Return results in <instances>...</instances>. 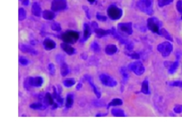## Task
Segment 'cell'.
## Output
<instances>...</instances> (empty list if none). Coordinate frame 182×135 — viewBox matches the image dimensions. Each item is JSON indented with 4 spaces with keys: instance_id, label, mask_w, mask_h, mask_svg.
<instances>
[{
    "instance_id": "6da1fadb",
    "label": "cell",
    "mask_w": 182,
    "mask_h": 135,
    "mask_svg": "<svg viewBox=\"0 0 182 135\" xmlns=\"http://www.w3.org/2000/svg\"><path fill=\"white\" fill-rule=\"evenodd\" d=\"M158 50L164 57H168L173 50V46L170 42H163L158 46Z\"/></svg>"
},
{
    "instance_id": "7a4b0ae2",
    "label": "cell",
    "mask_w": 182,
    "mask_h": 135,
    "mask_svg": "<svg viewBox=\"0 0 182 135\" xmlns=\"http://www.w3.org/2000/svg\"><path fill=\"white\" fill-rule=\"evenodd\" d=\"M152 3H153V0H139L138 6L140 8V10H142L144 13L151 15L153 13Z\"/></svg>"
},
{
    "instance_id": "3957f363",
    "label": "cell",
    "mask_w": 182,
    "mask_h": 135,
    "mask_svg": "<svg viewBox=\"0 0 182 135\" xmlns=\"http://www.w3.org/2000/svg\"><path fill=\"white\" fill-rule=\"evenodd\" d=\"M79 33L75 32V31H68L62 36L64 42L68 43V44H75L79 40Z\"/></svg>"
},
{
    "instance_id": "277c9868",
    "label": "cell",
    "mask_w": 182,
    "mask_h": 135,
    "mask_svg": "<svg viewBox=\"0 0 182 135\" xmlns=\"http://www.w3.org/2000/svg\"><path fill=\"white\" fill-rule=\"evenodd\" d=\"M108 14H109V17L113 20L119 19L121 17H122V11H121L118 7H114V6H111L109 7Z\"/></svg>"
},
{
    "instance_id": "5b68a950",
    "label": "cell",
    "mask_w": 182,
    "mask_h": 135,
    "mask_svg": "<svg viewBox=\"0 0 182 135\" xmlns=\"http://www.w3.org/2000/svg\"><path fill=\"white\" fill-rule=\"evenodd\" d=\"M100 81L104 85L108 86V87H115L117 84V81L113 77L108 75V74H101V75H100Z\"/></svg>"
},
{
    "instance_id": "8992f818",
    "label": "cell",
    "mask_w": 182,
    "mask_h": 135,
    "mask_svg": "<svg viewBox=\"0 0 182 135\" xmlns=\"http://www.w3.org/2000/svg\"><path fill=\"white\" fill-rule=\"evenodd\" d=\"M129 69L135 73L136 75H141V74L144 73L145 72V67L144 65H142V63L140 62H135V63H132L130 65H129Z\"/></svg>"
},
{
    "instance_id": "52a82bcc",
    "label": "cell",
    "mask_w": 182,
    "mask_h": 135,
    "mask_svg": "<svg viewBox=\"0 0 182 135\" xmlns=\"http://www.w3.org/2000/svg\"><path fill=\"white\" fill-rule=\"evenodd\" d=\"M67 7L66 0H53L51 8L54 12H57L60 10H64Z\"/></svg>"
},
{
    "instance_id": "ba28073f",
    "label": "cell",
    "mask_w": 182,
    "mask_h": 135,
    "mask_svg": "<svg viewBox=\"0 0 182 135\" xmlns=\"http://www.w3.org/2000/svg\"><path fill=\"white\" fill-rule=\"evenodd\" d=\"M118 31L124 35H131L132 34V24L131 23H121L118 25Z\"/></svg>"
},
{
    "instance_id": "9c48e42d",
    "label": "cell",
    "mask_w": 182,
    "mask_h": 135,
    "mask_svg": "<svg viewBox=\"0 0 182 135\" xmlns=\"http://www.w3.org/2000/svg\"><path fill=\"white\" fill-rule=\"evenodd\" d=\"M148 27L152 32L159 34V26L158 19H156V18H149L148 20Z\"/></svg>"
},
{
    "instance_id": "30bf717a",
    "label": "cell",
    "mask_w": 182,
    "mask_h": 135,
    "mask_svg": "<svg viewBox=\"0 0 182 135\" xmlns=\"http://www.w3.org/2000/svg\"><path fill=\"white\" fill-rule=\"evenodd\" d=\"M27 83L29 85L34 86V87H40L42 86L44 80L41 76H36V77H29L27 79Z\"/></svg>"
},
{
    "instance_id": "8fae6325",
    "label": "cell",
    "mask_w": 182,
    "mask_h": 135,
    "mask_svg": "<svg viewBox=\"0 0 182 135\" xmlns=\"http://www.w3.org/2000/svg\"><path fill=\"white\" fill-rule=\"evenodd\" d=\"M61 48H62L68 54H73L75 53V49L70 46V44H68V43H66V42L62 43V44H61Z\"/></svg>"
},
{
    "instance_id": "7c38bea8",
    "label": "cell",
    "mask_w": 182,
    "mask_h": 135,
    "mask_svg": "<svg viewBox=\"0 0 182 135\" xmlns=\"http://www.w3.org/2000/svg\"><path fill=\"white\" fill-rule=\"evenodd\" d=\"M95 33L97 34V36L98 37H103V36H106L107 35L112 33V29L111 30H103V29L98 27L97 29H95Z\"/></svg>"
},
{
    "instance_id": "4fadbf2b",
    "label": "cell",
    "mask_w": 182,
    "mask_h": 135,
    "mask_svg": "<svg viewBox=\"0 0 182 135\" xmlns=\"http://www.w3.org/2000/svg\"><path fill=\"white\" fill-rule=\"evenodd\" d=\"M44 46L47 50H52L56 47V43L51 39H46L44 41Z\"/></svg>"
},
{
    "instance_id": "5bb4252c",
    "label": "cell",
    "mask_w": 182,
    "mask_h": 135,
    "mask_svg": "<svg viewBox=\"0 0 182 135\" xmlns=\"http://www.w3.org/2000/svg\"><path fill=\"white\" fill-rule=\"evenodd\" d=\"M105 52L109 55H112L117 52V47L115 46V44H109V46L106 47Z\"/></svg>"
},
{
    "instance_id": "9a60e30c",
    "label": "cell",
    "mask_w": 182,
    "mask_h": 135,
    "mask_svg": "<svg viewBox=\"0 0 182 135\" xmlns=\"http://www.w3.org/2000/svg\"><path fill=\"white\" fill-rule=\"evenodd\" d=\"M20 49H21L22 52H25V53H29V54H37V51H35L32 47H30L28 46H26V44H21Z\"/></svg>"
},
{
    "instance_id": "2e32d148",
    "label": "cell",
    "mask_w": 182,
    "mask_h": 135,
    "mask_svg": "<svg viewBox=\"0 0 182 135\" xmlns=\"http://www.w3.org/2000/svg\"><path fill=\"white\" fill-rule=\"evenodd\" d=\"M32 13L33 15H35L36 17H40L41 16V8L40 7L38 6L37 3H34L33 6H32Z\"/></svg>"
},
{
    "instance_id": "e0dca14e",
    "label": "cell",
    "mask_w": 182,
    "mask_h": 135,
    "mask_svg": "<svg viewBox=\"0 0 182 135\" xmlns=\"http://www.w3.org/2000/svg\"><path fill=\"white\" fill-rule=\"evenodd\" d=\"M122 103H123V102H122V100H121V99H119V98H115V99H113V100L109 103L108 108H109V107H111V106H113V107H115V106H119V105H121Z\"/></svg>"
},
{
    "instance_id": "ac0fdd59",
    "label": "cell",
    "mask_w": 182,
    "mask_h": 135,
    "mask_svg": "<svg viewBox=\"0 0 182 135\" xmlns=\"http://www.w3.org/2000/svg\"><path fill=\"white\" fill-rule=\"evenodd\" d=\"M148 79H146L143 83H142V85H141V92L145 94H149V86H148Z\"/></svg>"
},
{
    "instance_id": "d6986e66",
    "label": "cell",
    "mask_w": 182,
    "mask_h": 135,
    "mask_svg": "<svg viewBox=\"0 0 182 135\" xmlns=\"http://www.w3.org/2000/svg\"><path fill=\"white\" fill-rule=\"evenodd\" d=\"M43 17L45 19H48V20H52L55 17V14L51 11H48L46 10L43 12Z\"/></svg>"
},
{
    "instance_id": "ffe728a7",
    "label": "cell",
    "mask_w": 182,
    "mask_h": 135,
    "mask_svg": "<svg viewBox=\"0 0 182 135\" xmlns=\"http://www.w3.org/2000/svg\"><path fill=\"white\" fill-rule=\"evenodd\" d=\"M91 35V28L87 24L84 25V40H87Z\"/></svg>"
},
{
    "instance_id": "44dd1931",
    "label": "cell",
    "mask_w": 182,
    "mask_h": 135,
    "mask_svg": "<svg viewBox=\"0 0 182 135\" xmlns=\"http://www.w3.org/2000/svg\"><path fill=\"white\" fill-rule=\"evenodd\" d=\"M45 100L48 104H49V105H54L55 104V98L50 94H47L45 95Z\"/></svg>"
},
{
    "instance_id": "7402d4cb",
    "label": "cell",
    "mask_w": 182,
    "mask_h": 135,
    "mask_svg": "<svg viewBox=\"0 0 182 135\" xmlns=\"http://www.w3.org/2000/svg\"><path fill=\"white\" fill-rule=\"evenodd\" d=\"M111 113L114 116H126L125 112L122 110H120L119 108H113L111 111Z\"/></svg>"
},
{
    "instance_id": "603a6c76",
    "label": "cell",
    "mask_w": 182,
    "mask_h": 135,
    "mask_svg": "<svg viewBox=\"0 0 182 135\" xmlns=\"http://www.w3.org/2000/svg\"><path fill=\"white\" fill-rule=\"evenodd\" d=\"M159 35H161L162 36L166 37V38L168 39V40H170V41H171V42H172V37H171V36L169 34V32L167 31L166 29H164V28H163V29H161L160 31H159Z\"/></svg>"
},
{
    "instance_id": "cb8c5ba5",
    "label": "cell",
    "mask_w": 182,
    "mask_h": 135,
    "mask_svg": "<svg viewBox=\"0 0 182 135\" xmlns=\"http://www.w3.org/2000/svg\"><path fill=\"white\" fill-rule=\"evenodd\" d=\"M74 102V98L72 94H68L67 95V102H66V106L67 108H70Z\"/></svg>"
},
{
    "instance_id": "d4e9b609",
    "label": "cell",
    "mask_w": 182,
    "mask_h": 135,
    "mask_svg": "<svg viewBox=\"0 0 182 135\" xmlns=\"http://www.w3.org/2000/svg\"><path fill=\"white\" fill-rule=\"evenodd\" d=\"M68 73H69V68H68V65L66 63H63L62 65H61V74H62V76H66Z\"/></svg>"
},
{
    "instance_id": "484cf974",
    "label": "cell",
    "mask_w": 182,
    "mask_h": 135,
    "mask_svg": "<svg viewBox=\"0 0 182 135\" xmlns=\"http://www.w3.org/2000/svg\"><path fill=\"white\" fill-rule=\"evenodd\" d=\"M178 65H179L178 61H176V62H174L173 64H171V65H170V70H169V73H170V74L174 73L176 72V70L178 69Z\"/></svg>"
},
{
    "instance_id": "4316f807",
    "label": "cell",
    "mask_w": 182,
    "mask_h": 135,
    "mask_svg": "<svg viewBox=\"0 0 182 135\" xmlns=\"http://www.w3.org/2000/svg\"><path fill=\"white\" fill-rule=\"evenodd\" d=\"M26 12L25 11V9L22 8V7L19 8L18 9V19L20 21H22V20H24L26 18Z\"/></svg>"
},
{
    "instance_id": "83f0119b",
    "label": "cell",
    "mask_w": 182,
    "mask_h": 135,
    "mask_svg": "<svg viewBox=\"0 0 182 135\" xmlns=\"http://www.w3.org/2000/svg\"><path fill=\"white\" fill-rule=\"evenodd\" d=\"M30 107H31L32 109H35V110H45V109H46L45 105H43L42 103H39V102L31 104V105H30Z\"/></svg>"
},
{
    "instance_id": "f1b7e54d",
    "label": "cell",
    "mask_w": 182,
    "mask_h": 135,
    "mask_svg": "<svg viewBox=\"0 0 182 135\" xmlns=\"http://www.w3.org/2000/svg\"><path fill=\"white\" fill-rule=\"evenodd\" d=\"M87 80L88 81V83L91 84V86H92L93 87V90H94V92H95V94L97 95V97L98 98H100V94H99V92L98 91V90H97V87L95 86V84L93 83V81H92V79H90V78H87Z\"/></svg>"
},
{
    "instance_id": "f546056e",
    "label": "cell",
    "mask_w": 182,
    "mask_h": 135,
    "mask_svg": "<svg viewBox=\"0 0 182 135\" xmlns=\"http://www.w3.org/2000/svg\"><path fill=\"white\" fill-rule=\"evenodd\" d=\"M173 2V0H159V7H165V6H168L170 4H171Z\"/></svg>"
},
{
    "instance_id": "4dcf8cb0",
    "label": "cell",
    "mask_w": 182,
    "mask_h": 135,
    "mask_svg": "<svg viewBox=\"0 0 182 135\" xmlns=\"http://www.w3.org/2000/svg\"><path fill=\"white\" fill-rule=\"evenodd\" d=\"M75 83H76V81L74 79H68L64 81V85L66 87H72L73 85H75Z\"/></svg>"
},
{
    "instance_id": "1f68e13d",
    "label": "cell",
    "mask_w": 182,
    "mask_h": 135,
    "mask_svg": "<svg viewBox=\"0 0 182 135\" xmlns=\"http://www.w3.org/2000/svg\"><path fill=\"white\" fill-rule=\"evenodd\" d=\"M53 95H54V98H55V100H57L58 102H60V103H63V99L60 97V95H59V93H57V91H56V88H54V94H53Z\"/></svg>"
},
{
    "instance_id": "d6a6232c",
    "label": "cell",
    "mask_w": 182,
    "mask_h": 135,
    "mask_svg": "<svg viewBox=\"0 0 182 135\" xmlns=\"http://www.w3.org/2000/svg\"><path fill=\"white\" fill-rule=\"evenodd\" d=\"M19 62H20V64L22 65H28V60L26 57H24V56H21L19 58Z\"/></svg>"
},
{
    "instance_id": "836d02e7",
    "label": "cell",
    "mask_w": 182,
    "mask_h": 135,
    "mask_svg": "<svg viewBox=\"0 0 182 135\" xmlns=\"http://www.w3.org/2000/svg\"><path fill=\"white\" fill-rule=\"evenodd\" d=\"M48 69L49 70V73L52 74H55V73H56V68H55V65H53V64H49L48 65Z\"/></svg>"
},
{
    "instance_id": "e575fe53",
    "label": "cell",
    "mask_w": 182,
    "mask_h": 135,
    "mask_svg": "<svg viewBox=\"0 0 182 135\" xmlns=\"http://www.w3.org/2000/svg\"><path fill=\"white\" fill-rule=\"evenodd\" d=\"M91 48L93 49L94 52H99V46H98V44L96 42L92 44V46H91Z\"/></svg>"
},
{
    "instance_id": "d590c367",
    "label": "cell",
    "mask_w": 182,
    "mask_h": 135,
    "mask_svg": "<svg viewBox=\"0 0 182 135\" xmlns=\"http://www.w3.org/2000/svg\"><path fill=\"white\" fill-rule=\"evenodd\" d=\"M171 86H177V87H182V81H176V82H172L170 83Z\"/></svg>"
},
{
    "instance_id": "8d00e7d4",
    "label": "cell",
    "mask_w": 182,
    "mask_h": 135,
    "mask_svg": "<svg viewBox=\"0 0 182 135\" xmlns=\"http://www.w3.org/2000/svg\"><path fill=\"white\" fill-rule=\"evenodd\" d=\"M177 9L179 13L182 14V0H179L177 3Z\"/></svg>"
},
{
    "instance_id": "74e56055",
    "label": "cell",
    "mask_w": 182,
    "mask_h": 135,
    "mask_svg": "<svg viewBox=\"0 0 182 135\" xmlns=\"http://www.w3.org/2000/svg\"><path fill=\"white\" fill-rule=\"evenodd\" d=\"M174 112L176 113H180L182 112V105H176L174 108Z\"/></svg>"
},
{
    "instance_id": "f35d334b",
    "label": "cell",
    "mask_w": 182,
    "mask_h": 135,
    "mask_svg": "<svg viewBox=\"0 0 182 135\" xmlns=\"http://www.w3.org/2000/svg\"><path fill=\"white\" fill-rule=\"evenodd\" d=\"M52 29L53 30H56V31H60V25L57 24V23H55V24H52Z\"/></svg>"
},
{
    "instance_id": "ab89813d",
    "label": "cell",
    "mask_w": 182,
    "mask_h": 135,
    "mask_svg": "<svg viewBox=\"0 0 182 135\" xmlns=\"http://www.w3.org/2000/svg\"><path fill=\"white\" fill-rule=\"evenodd\" d=\"M97 18L102 22H105V21H107V17H104V16H101V15H97Z\"/></svg>"
},
{
    "instance_id": "60d3db41",
    "label": "cell",
    "mask_w": 182,
    "mask_h": 135,
    "mask_svg": "<svg viewBox=\"0 0 182 135\" xmlns=\"http://www.w3.org/2000/svg\"><path fill=\"white\" fill-rule=\"evenodd\" d=\"M130 57L133 58V59H139V54H131Z\"/></svg>"
},
{
    "instance_id": "b9f144b4",
    "label": "cell",
    "mask_w": 182,
    "mask_h": 135,
    "mask_svg": "<svg viewBox=\"0 0 182 135\" xmlns=\"http://www.w3.org/2000/svg\"><path fill=\"white\" fill-rule=\"evenodd\" d=\"M121 72H122V73H123V75H124V78H125V80H127L128 79V73H125V71H124V68H122V71H121Z\"/></svg>"
},
{
    "instance_id": "7bdbcfd3",
    "label": "cell",
    "mask_w": 182,
    "mask_h": 135,
    "mask_svg": "<svg viewBox=\"0 0 182 135\" xmlns=\"http://www.w3.org/2000/svg\"><path fill=\"white\" fill-rule=\"evenodd\" d=\"M21 2L23 3V5L27 6V5L29 4V0H21Z\"/></svg>"
},
{
    "instance_id": "ee69618b",
    "label": "cell",
    "mask_w": 182,
    "mask_h": 135,
    "mask_svg": "<svg viewBox=\"0 0 182 135\" xmlns=\"http://www.w3.org/2000/svg\"><path fill=\"white\" fill-rule=\"evenodd\" d=\"M88 2L92 4V3H94V2H95V0H88Z\"/></svg>"
},
{
    "instance_id": "f6af8a7d",
    "label": "cell",
    "mask_w": 182,
    "mask_h": 135,
    "mask_svg": "<svg viewBox=\"0 0 182 135\" xmlns=\"http://www.w3.org/2000/svg\"><path fill=\"white\" fill-rule=\"evenodd\" d=\"M181 19H182V17H181Z\"/></svg>"
}]
</instances>
